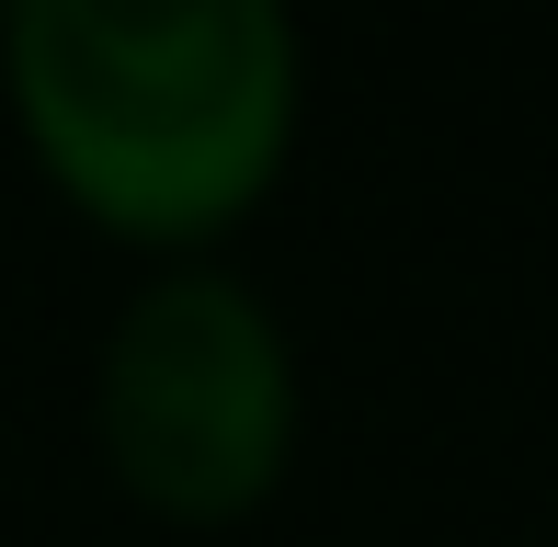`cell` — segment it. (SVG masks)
Here are the masks:
<instances>
[{"instance_id": "7a4b0ae2", "label": "cell", "mask_w": 558, "mask_h": 547, "mask_svg": "<svg viewBox=\"0 0 558 547\" xmlns=\"http://www.w3.org/2000/svg\"><path fill=\"white\" fill-rule=\"evenodd\" d=\"M286 434H296V365L240 274L183 263L125 296L104 342V457L137 502L183 525H228L286 479Z\"/></svg>"}, {"instance_id": "6da1fadb", "label": "cell", "mask_w": 558, "mask_h": 547, "mask_svg": "<svg viewBox=\"0 0 558 547\" xmlns=\"http://www.w3.org/2000/svg\"><path fill=\"white\" fill-rule=\"evenodd\" d=\"M35 160L137 240H206L296 137L286 0H0Z\"/></svg>"}]
</instances>
